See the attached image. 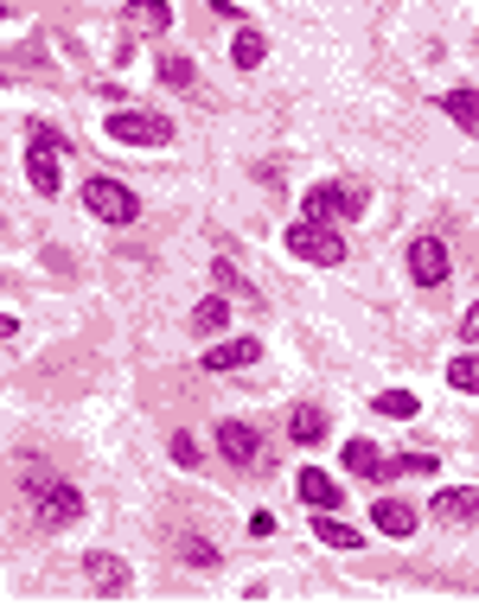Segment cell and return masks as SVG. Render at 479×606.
I'll use <instances>...</instances> for the list:
<instances>
[{
    "mask_svg": "<svg viewBox=\"0 0 479 606\" xmlns=\"http://www.w3.org/2000/svg\"><path fill=\"white\" fill-rule=\"evenodd\" d=\"M26 498H32V511H39V524L46 531H64V524H77L83 517V492L64 479H51V466H26Z\"/></svg>",
    "mask_w": 479,
    "mask_h": 606,
    "instance_id": "1",
    "label": "cell"
},
{
    "mask_svg": "<svg viewBox=\"0 0 479 606\" xmlns=\"http://www.w3.org/2000/svg\"><path fill=\"white\" fill-rule=\"evenodd\" d=\"M102 134L122 141V148H167V141H173V122L153 115V109H116V115L102 122Z\"/></svg>",
    "mask_w": 479,
    "mask_h": 606,
    "instance_id": "2",
    "label": "cell"
},
{
    "mask_svg": "<svg viewBox=\"0 0 479 606\" xmlns=\"http://www.w3.org/2000/svg\"><path fill=\"white\" fill-rule=\"evenodd\" d=\"M281 243H288V255H301V262H320V269H339V262H346V236H339V230L332 224H288V236H281Z\"/></svg>",
    "mask_w": 479,
    "mask_h": 606,
    "instance_id": "3",
    "label": "cell"
},
{
    "mask_svg": "<svg viewBox=\"0 0 479 606\" xmlns=\"http://www.w3.org/2000/svg\"><path fill=\"white\" fill-rule=\"evenodd\" d=\"M26 134H32V148H26V179H32V192H39V199H58V185H64L58 153H64V141H58L46 122H32Z\"/></svg>",
    "mask_w": 479,
    "mask_h": 606,
    "instance_id": "4",
    "label": "cell"
},
{
    "mask_svg": "<svg viewBox=\"0 0 479 606\" xmlns=\"http://www.w3.org/2000/svg\"><path fill=\"white\" fill-rule=\"evenodd\" d=\"M83 204H90V218H102V224H134L141 218V199L128 192L122 179H83Z\"/></svg>",
    "mask_w": 479,
    "mask_h": 606,
    "instance_id": "5",
    "label": "cell"
},
{
    "mask_svg": "<svg viewBox=\"0 0 479 606\" xmlns=\"http://www.w3.org/2000/svg\"><path fill=\"white\" fill-rule=\"evenodd\" d=\"M307 224H352L358 211H365V192H358V185H313V192H307Z\"/></svg>",
    "mask_w": 479,
    "mask_h": 606,
    "instance_id": "6",
    "label": "cell"
},
{
    "mask_svg": "<svg viewBox=\"0 0 479 606\" xmlns=\"http://www.w3.org/2000/svg\"><path fill=\"white\" fill-rule=\"evenodd\" d=\"M448 269H455V262H448V243H441V236H416V243H409V281H416V287H441Z\"/></svg>",
    "mask_w": 479,
    "mask_h": 606,
    "instance_id": "7",
    "label": "cell"
},
{
    "mask_svg": "<svg viewBox=\"0 0 479 606\" xmlns=\"http://www.w3.org/2000/svg\"><path fill=\"white\" fill-rule=\"evenodd\" d=\"M218 454L230 466H262V434L250 422H218Z\"/></svg>",
    "mask_w": 479,
    "mask_h": 606,
    "instance_id": "8",
    "label": "cell"
},
{
    "mask_svg": "<svg viewBox=\"0 0 479 606\" xmlns=\"http://www.w3.org/2000/svg\"><path fill=\"white\" fill-rule=\"evenodd\" d=\"M429 511L448 517V524H479V485H448V492H435Z\"/></svg>",
    "mask_w": 479,
    "mask_h": 606,
    "instance_id": "9",
    "label": "cell"
},
{
    "mask_svg": "<svg viewBox=\"0 0 479 606\" xmlns=\"http://www.w3.org/2000/svg\"><path fill=\"white\" fill-rule=\"evenodd\" d=\"M371 524H378L383 536H397V543H409V536L422 531L416 505H403V498H378V505H371Z\"/></svg>",
    "mask_w": 479,
    "mask_h": 606,
    "instance_id": "10",
    "label": "cell"
},
{
    "mask_svg": "<svg viewBox=\"0 0 479 606\" xmlns=\"http://www.w3.org/2000/svg\"><path fill=\"white\" fill-rule=\"evenodd\" d=\"M256 357H262V339H218L204 352V371H250Z\"/></svg>",
    "mask_w": 479,
    "mask_h": 606,
    "instance_id": "11",
    "label": "cell"
},
{
    "mask_svg": "<svg viewBox=\"0 0 479 606\" xmlns=\"http://www.w3.org/2000/svg\"><path fill=\"white\" fill-rule=\"evenodd\" d=\"M295 492H301V505H313V511H339V505H346V492H339V479H327L320 466H307L301 479H295Z\"/></svg>",
    "mask_w": 479,
    "mask_h": 606,
    "instance_id": "12",
    "label": "cell"
},
{
    "mask_svg": "<svg viewBox=\"0 0 479 606\" xmlns=\"http://www.w3.org/2000/svg\"><path fill=\"white\" fill-rule=\"evenodd\" d=\"M83 575H90L97 594H128V568L109 556V549H90V556H83Z\"/></svg>",
    "mask_w": 479,
    "mask_h": 606,
    "instance_id": "13",
    "label": "cell"
},
{
    "mask_svg": "<svg viewBox=\"0 0 479 606\" xmlns=\"http://www.w3.org/2000/svg\"><path fill=\"white\" fill-rule=\"evenodd\" d=\"M346 466H352L358 479H390L397 466H390V454H378L371 441H346Z\"/></svg>",
    "mask_w": 479,
    "mask_h": 606,
    "instance_id": "14",
    "label": "cell"
},
{
    "mask_svg": "<svg viewBox=\"0 0 479 606\" xmlns=\"http://www.w3.org/2000/svg\"><path fill=\"white\" fill-rule=\"evenodd\" d=\"M313 536H320L327 549H365V531H352V524H339L332 511H313Z\"/></svg>",
    "mask_w": 479,
    "mask_h": 606,
    "instance_id": "15",
    "label": "cell"
},
{
    "mask_svg": "<svg viewBox=\"0 0 479 606\" xmlns=\"http://www.w3.org/2000/svg\"><path fill=\"white\" fill-rule=\"evenodd\" d=\"M441 115L455 128H467V134H479V90H448L441 97Z\"/></svg>",
    "mask_w": 479,
    "mask_h": 606,
    "instance_id": "16",
    "label": "cell"
},
{
    "mask_svg": "<svg viewBox=\"0 0 479 606\" xmlns=\"http://www.w3.org/2000/svg\"><path fill=\"white\" fill-rule=\"evenodd\" d=\"M288 434H295V447H320L327 441V408H295L288 415Z\"/></svg>",
    "mask_w": 479,
    "mask_h": 606,
    "instance_id": "17",
    "label": "cell"
},
{
    "mask_svg": "<svg viewBox=\"0 0 479 606\" xmlns=\"http://www.w3.org/2000/svg\"><path fill=\"white\" fill-rule=\"evenodd\" d=\"M224 326H230V301L224 294H211V301L192 306V332H199V339H218Z\"/></svg>",
    "mask_w": 479,
    "mask_h": 606,
    "instance_id": "18",
    "label": "cell"
},
{
    "mask_svg": "<svg viewBox=\"0 0 479 606\" xmlns=\"http://www.w3.org/2000/svg\"><path fill=\"white\" fill-rule=\"evenodd\" d=\"M262 58H269V39H262L256 26H243V32H237V46H230V64H237V71H256Z\"/></svg>",
    "mask_w": 479,
    "mask_h": 606,
    "instance_id": "19",
    "label": "cell"
},
{
    "mask_svg": "<svg viewBox=\"0 0 479 606\" xmlns=\"http://www.w3.org/2000/svg\"><path fill=\"white\" fill-rule=\"evenodd\" d=\"M371 408H378V415H390V422H409V415H422V403H416L409 390H383Z\"/></svg>",
    "mask_w": 479,
    "mask_h": 606,
    "instance_id": "20",
    "label": "cell"
},
{
    "mask_svg": "<svg viewBox=\"0 0 479 606\" xmlns=\"http://www.w3.org/2000/svg\"><path fill=\"white\" fill-rule=\"evenodd\" d=\"M173 549L192 562V568H218V562H224L218 549H211V543H204V536H173Z\"/></svg>",
    "mask_w": 479,
    "mask_h": 606,
    "instance_id": "21",
    "label": "cell"
},
{
    "mask_svg": "<svg viewBox=\"0 0 479 606\" xmlns=\"http://www.w3.org/2000/svg\"><path fill=\"white\" fill-rule=\"evenodd\" d=\"M167 454H173V466H186V473H199L204 459H199V441L186 428H173V441H167Z\"/></svg>",
    "mask_w": 479,
    "mask_h": 606,
    "instance_id": "22",
    "label": "cell"
},
{
    "mask_svg": "<svg viewBox=\"0 0 479 606\" xmlns=\"http://www.w3.org/2000/svg\"><path fill=\"white\" fill-rule=\"evenodd\" d=\"M448 383H455L460 396H479V357H455L448 364Z\"/></svg>",
    "mask_w": 479,
    "mask_h": 606,
    "instance_id": "23",
    "label": "cell"
},
{
    "mask_svg": "<svg viewBox=\"0 0 479 606\" xmlns=\"http://www.w3.org/2000/svg\"><path fill=\"white\" fill-rule=\"evenodd\" d=\"M192 58H173V51H167V58H160V83H167V90H186V83H192Z\"/></svg>",
    "mask_w": 479,
    "mask_h": 606,
    "instance_id": "24",
    "label": "cell"
},
{
    "mask_svg": "<svg viewBox=\"0 0 479 606\" xmlns=\"http://www.w3.org/2000/svg\"><path fill=\"white\" fill-rule=\"evenodd\" d=\"M390 466H397V473H409V479H429V473L441 466V459H435V454H397Z\"/></svg>",
    "mask_w": 479,
    "mask_h": 606,
    "instance_id": "25",
    "label": "cell"
},
{
    "mask_svg": "<svg viewBox=\"0 0 479 606\" xmlns=\"http://www.w3.org/2000/svg\"><path fill=\"white\" fill-rule=\"evenodd\" d=\"M128 20L141 26V32H160V26L173 20V13H167V7H128Z\"/></svg>",
    "mask_w": 479,
    "mask_h": 606,
    "instance_id": "26",
    "label": "cell"
},
{
    "mask_svg": "<svg viewBox=\"0 0 479 606\" xmlns=\"http://www.w3.org/2000/svg\"><path fill=\"white\" fill-rule=\"evenodd\" d=\"M460 339H467V345H479V306H467V313H460Z\"/></svg>",
    "mask_w": 479,
    "mask_h": 606,
    "instance_id": "27",
    "label": "cell"
}]
</instances>
